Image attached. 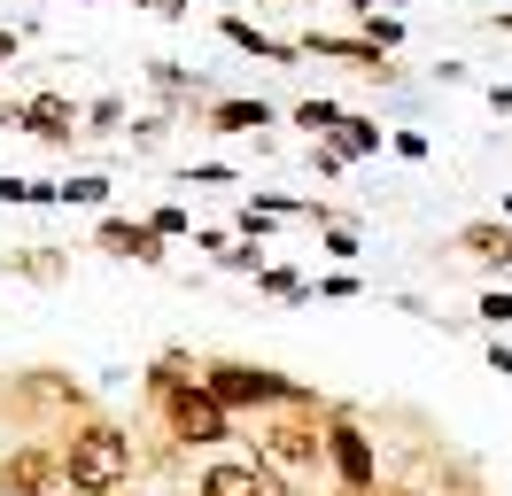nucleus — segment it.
Here are the masks:
<instances>
[{"label":"nucleus","mask_w":512,"mask_h":496,"mask_svg":"<svg viewBox=\"0 0 512 496\" xmlns=\"http://www.w3.org/2000/svg\"><path fill=\"white\" fill-rule=\"evenodd\" d=\"M55 450H63V489L70 496H125V481H132V434L117 427V419L86 411V419H70V427L55 434Z\"/></svg>","instance_id":"obj_1"},{"label":"nucleus","mask_w":512,"mask_h":496,"mask_svg":"<svg viewBox=\"0 0 512 496\" xmlns=\"http://www.w3.org/2000/svg\"><path fill=\"white\" fill-rule=\"evenodd\" d=\"M326 403H334V396H319V388H311L303 403L264 411V419L249 427V434H256V465H264V473H280V481L319 473V465H326Z\"/></svg>","instance_id":"obj_2"},{"label":"nucleus","mask_w":512,"mask_h":496,"mask_svg":"<svg viewBox=\"0 0 512 496\" xmlns=\"http://www.w3.org/2000/svg\"><path fill=\"white\" fill-rule=\"evenodd\" d=\"M202 388H210L233 419H264V411H280V403L311 396V388L288 380L280 365H249V357H202Z\"/></svg>","instance_id":"obj_3"},{"label":"nucleus","mask_w":512,"mask_h":496,"mask_svg":"<svg viewBox=\"0 0 512 496\" xmlns=\"http://www.w3.org/2000/svg\"><path fill=\"white\" fill-rule=\"evenodd\" d=\"M156 419H163V434H171L179 450H225V442L241 434V419H233V411H225V403L202 388V372H194L187 388L156 396Z\"/></svg>","instance_id":"obj_4"},{"label":"nucleus","mask_w":512,"mask_h":496,"mask_svg":"<svg viewBox=\"0 0 512 496\" xmlns=\"http://www.w3.org/2000/svg\"><path fill=\"white\" fill-rule=\"evenodd\" d=\"M326 473H334V489L381 496V450H373V434L350 403H326Z\"/></svg>","instance_id":"obj_5"},{"label":"nucleus","mask_w":512,"mask_h":496,"mask_svg":"<svg viewBox=\"0 0 512 496\" xmlns=\"http://www.w3.org/2000/svg\"><path fill=\"white\" fill-rule=\"evenodd\" d=\"M295 55H319V62H342V70H357V78H373V86H396L404 78V62L381 55L365 31H295Z\"/></svg>","instance_id":"obj_6"},{"label":"nucleus","mask_w":512,"mask_h":496,"mask_svg":"<svg viewBox=\"0 0 512 496\" xmlns=\"http://www.w3.org/2000/svg\"><path fill=\"white\" fill-rule=\"evenodd\" d=\"M63 489V450L55 442H8L0 450V496H55Z\"/></svg>","instance_id":"obj_7"},{"label":"nucleus","mask_w":512,"mask_h":496,"mask_svg":"<svg viewBox=\"0 0 512 496\" xmlns=\"http://www.w3.org/2000/svg\"><path fill=\"white\" fill-rule=\"evenodd\" d=\"M94 248L101 256H117V264H171V241H156L148 233V217H117V210H101V225H94Z\"/></svg>","instance_id":"obj_8"},{"label":"nucleus","mask_w":512,"mask_h":496,"mask_svg":"<svg viewBox=\"0 0 512 496\" xmlns=\"http://www.w3.org/2000/svg\"><path fill=\"white\" fill-rule=\"evenodd\" d=\"M280 117V109H272V101H264V93H218V101H202V132H210V140H249V132H264V124Z\"/></svg>","instance_id":"obj_9"},{"label":"nucleus","mask_w":512,"mask_h":496,"mask_svg":"<svg viewBox=\"0 0 512 496\" xmlns=\"http://www.w3.org/2000/svg\"><path fill=\"white\" fill-rule=\"evenodd\" d=\"M78 101L70 93H32V101H16V132H32V140H47V148H70L78 140Z\"/></svg>","instance_id":"obj_10"},{"label":"nucleus","mask_w":512,"mask_h":496,"mask_svg":"<svg viewBox=\"0 0 512 496\" xmlns=\"http://www.w3.org/2000/svg\"><path fill=\"white\" fill-rule=\"evenodd\" d=\"M218 39H225V47H241V55H256V62H280V70H288V62H303V55H295V39L264 31L256 16H241V8H225V16H218Z\"/></svg>","instance_id":"obj_11"},{"label":"nucleus","mask_w":512,"mask_h":496,"mask_svg":"<svg viewBox=\"0 0 512 496\" xmlns=\"http://www.w3.org/2000/svg\"><path fill=\"white\" fill-rule=\"evenodd\" d=\"M194 496H272V473L256 458H210L202 481H194Z\"/></svg>","instance_id":"obj_12"},{"label":"nucleus","mask_w":512,"mask_h":496,"mask_svg":"<svg viewBox=\"0 0 512 496\" xmlns=\"http://www.w3.org/2000/svg\"><path fill=\"white\" fill-rule=\"evenodd\" d=\"M458 256L481 264V272H512V225H505V217H474V225H458Z\"/></svg>","instance_id":"obj_13"},{"label":"nucleus","mask_w":512,"mask_h":496,"mask_svg":"<svg viewBox=\"0 0 512 496\" xmlns=\"http://www.w3.org/2000/svg\"><path fill=\"white\" fill-rule=\"evenodd\" d=\"M0 272L55 287V279H70V248H0Z\"/></svg>","instance_id":"obj_14"},{"label":"nucleus","mask_w":512,"mask_h":496,"mask_svg":"<svg viewBox=\"0 0 512 496\" xmlns=\"http://www.w3.org/2000/svg\"><path fill=\"white\" fill-rule=\"evenodd\" d=\"M326 140L350 155V163H357V155H381V148H388V132H381V124H373V117H350V109H342V124H334Z\"/></svg>","instance_id":"obj_15"},{"label":"nucleus","mask_w":512,"mask_h":496,"mask_svg":"<svg viewBox=\"0 0 512 496\" xmlns=\"http://www.w3.org/2000/svg\"><path fill=\"white\" fill-rule=\"evenodd\" d=\"M288 124H295V132H311V140H326V132L342 124V101H334V93H303V101L288 109Z\"/></svg>","instance_id":"obj_16"},{"label":"nucleus","mask_w":512,"mask_h":496,"mask_svg":"<svg viewBox=\"0 0 512 496\" xmlns=\"http://www.w3.org/2000/svg\"><path fill=\"white\" fill-rule=\"evenodd\" d=\"M194 372H202V365H194L187 349H163L156 365H148V380H140V388H148V403H156V396H171V388H187Z\"/></svg>","instance_id":"obj_17"},{"label":"nucleus","mask_w":512,"mask_h":496,"mask_svg":"<svg viewBox=\"0 0 512 496\" xmlns=\"http://www.w3.org/2000/svg\"><path fill=\"white\" fill-rule=\"evenodd\" d=\"M256 295H272V303H311V279L295 272V264H264V272H256Z\"/></svg>","instance_id":"obj_18"},{"label":"nucleus","mask_w":512,"mask_h":496,"mask_svg":"<svg viewBox=\"0 0 512 496\" xmlns=\"http://www.w3.org/2000/svg\"><path fill=\"white\" fill-rule=\"evenodd\" d=\"M55 202H78V210H109V179H101V171H78V179H55Z\"/></svg>","instance_id":"obj_19"},{"label":"nucleus","mask_w":512,"mask_h":496,"mask_svg":"<svg viewBox=\"0 0 512 496\" xmlns=\"http://www.w3.org/2000/svg\"><path fill=\"white\" fill-rule=\"evenodd\" d=\"M125 93H94V101H86V117H78V132H125Z\"/></svg>","instance_id":"obj_20"},{"label":"nucleus","mask_w":512,"mask_h":496,"mask_svg":"<svg viewBox=\"0 0 512 496\" xmlns=\"http://www.w3.org/2000/svg\"><path fill=\"white\" fill-rule=\"evenodd\" d=\"M148 233H156V241H194V210H179V202H156V210H148Z\"/></svg>","instance_id":"obj_21"},{"label":"nucleus","mask_w":512,"mask_h":496,"mask_svg":"<svg viewBox=\"0 0 512 496\" xmlns=\"http://www.w3.org/2000/svg\"><path fill=\"white\" fill-rule=\"evenodd\" d=\"M357 248H365V241H357V225H350V217H342V225H326V256H334V272H350V264H357Z\"/></svg>","instance_id":"obj_22"},{"label":"nucleus","mask_w":512,"mask_h":496,"mask_svg":"<svg viewBox=\"0 0 512 496\" xmlns=\"http://www.w3.org/2000/svg\"><path fill=\"white\" fill-rule=\"evenodd\" d=\"M264 264H272V256H264V248H256V241H233V248H225V256H218V272H241V279H256V272H264Z\"/></svg>","instance_id":"obj_23"},{"label":"nucleus","mask_w":512,"mask_h":496,"mask_svg":"<svg viewBox=\"0 0 512 496\" xmlns=\"http://www.w3.org/2000/svg\"><path fill=\"white\" fill-rule=\"evenodd\" d=\"M357 287H365L357 272H319V279H311V303H350Z\"/></svg>","instance_id":"obj_24"},{"label":"nucleus","mask_w":512,"mask_h":496,"mask_svg":"<svg viewBox=\"0 0 512 496\" xmlns=\"http://www.w3.org/2000/svg\"><path fill=\"white\" fill-rule=\"evenodd\" d=\"M474 318H481V326H497V334H505V326H512V287H481Z\"/></svg>","instance_id":"obj_25"},{"label":"nucleus","mask_w":512,"mask_h":496,"mask_svg":"<svg viewBox=\"0 0 512 496\" xmlns=\"http://www.w3.org/2000/svg\"><path fill=\"white\" fill-rule=\"evenodd\" d=\"M357 31H365V39L381 47V55H396V47H404V16H388V8H381V16H365Z\"/></svg>","instance_id":"obj_26"},{"label":"nucleus","mask_w":512,"mask_h":496,"mask_svg":"<svg viewBox=\"0 0 512 496\" xmlns=\"http://www.w3.org/2000/svg\"><path fill=\"white\" fill-rule=\"evenodd\" d=\"M342 171H350V155L334 140H311V179H342Z\"/></svg>","instance_id":"obj_27"},{"label":"nucleus","mask_w":512,"mask_h":496,"mask_svg":"<svg viewBox=\"0 0 512 496\" xmlns=\"http://www.w3.org/2000/svg\"><path fill=\"white\" fill-rule=\"evenodd\" d=\"M179 179H187V186H233L241 171H233V163H187Z\"/></svg>","instance_id":"obj_28"},{"label":"nucleus","mask_w":512,"mask_h":496,"mask_svg":"<svg viewBox=\"0 0 512 496\" xmlns=\"http://www.w3.org/2000/svg\"><path fill=\"white\" fill-rule=\"evenodd\" d=\"M388 155H404V163H427V132H388Z\"/></svg>","instance_id":"obj_29"},{"label":"nucleus","mask_w":512,"mask_h":496,"mask_svg":"<svg viewBox=\"0 0 512 496\" xmlns=\"http://www.w3.org/2000/svg\"><path fill=\"white\" fill-rule=\"evenodd\" d=\"M194 248H202V256H210V264H218L225 248H233V233H225V225H194Z\"/></svg>","instance_id":"obj_30"},{"label":"nucleus","mask_w":512,"mask_h":496,"mask_svg":"<svg viewBox=\"0 0 512 496\" xmlns=\"http://www.w3.org/2000/svg\"><path fill=\"white\" fill-rule=\"evenodd\" d=\"M132 8H148V16H163V24H187L194 0H132Z\"/></svg>","instance_id":"obj_31"},{"label":"nucleus","mask_w":512,"mask_h":496,"mask_svg":"<svg viewBox=\"0 0 512 496\" xmlns=\"http://www.w3.org/2000/svg\"><path fill=\"white\" fill-rule=\"evenodd\" d=\"M24 39H32V31H24V24H0V70H8V62H16V55H24Z\"/></svg>","instance_id":"obj_32"},{"label":"nucleus","mask_w":512,"mask_h":496,"mask_svg":"<svg viewBox=\"0 0 512 496\" xmlns=\"http://www.w3.org/2000/svg\"><path fill=\"white\" fill-rule=\"evenodd\" d=\"M481 101H489L497 117H512V78H497V86H481Z\"/></svg>","instance_id":"obj_33"},{"label":"nucleus","mask_w":512,"mask_h":496,"mask_svg":"<svg viewBox=\"0 0 512 496\" xmlns=\"http://www.w3.org/2000/svg\"><path fill=\"white\" fill-rule=\"evenodd\" d=\"M489 372H505V380H512V341H505V334L489 341Z\"/></svg>","instance_id":"obj_34"},{"label":"nucleus","mask_w":512,"mask_h":496,"mask_svg":"<svg viewBox=\"0 0 512 496\" xmlns=\"http://www.w3.org/2000/svg\"><path fill=\"white\" fill-rule=\"evenodd\" d=\"M342 8H350V24H365V16H381L388 0H342ZM388 16H396V8H388Z\"/></svg>","instance_id":"obj_35"},{"label":"nucleus","mask_w":512,"mask_h":496,"mask_svg":"<svg viewBox=\"0 0 512 496\" xmlns=\"http://www.w3.org/2000/svg\"><path fill=\"white\" fill-rule=\"evenodd\" d=\"M272 496H303V489H295V481H280V473H272Z\"/></svg>","instance_id":"obj_36"},{"label":"nucleus","mask_w":512,"mask_h":496,"mask_svg":"<svg viewBox=\"0 0 512 496\" xmlns=\"http://www.w3.org/2000/svg\"><path fill=\"white\" fill-rule=\"evenodd\" d=\"M381 496H427V489H381Z\"/></svg>","instance_id":"obj_37"},{"label":"nucleus","mask_w":512,"mask_h":496,"mask_svg":"<svg viewBox=\"0 0 512 496\" xmlns=\"http://www.w3.org/2000/svg\"><path fill=\"white\" fill-rule=\"evenodd\" d=\"M334 496H365V489H334Z\"/></svg>","instance_id":"obj_38"},{"label":"nucleus","mask_w":512,"mask_h":496,"mask_svg":"<svg viewBox=\"0 0 512 496\" xmlns=\"http://www.w3.org/2000/svg\"><path fill=\"white\" fill-rule=\"evenodd\" d=\"M0 396H8V380H0Z\"/></svg>","instance_id":"obj_39"}]
</instances>
